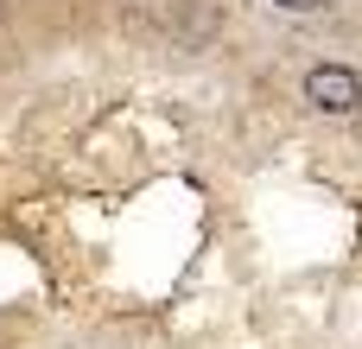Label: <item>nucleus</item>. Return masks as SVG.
Returning <instances> with one entry per match:
<instances>
[{
    "mask_svg": "<svg viewBox=\"0 0 362 349\" xmlns=\"http://www.w3.org/2000/svg\"><path fill=\"white\" fill-rule=\"evenodd\" d=\"M305 102L318 114H350L362 108V76L344 64H318V70H305Z\"/></svg>",
    "mask_w": 362,
    "mask_h": 349,
    "instance_id": "obj_1",
    "label": "nucleus"
},
{
    "mask_svg": "<svg viewBox=\"0 0 362 349\" xmlns=\"http://www.w3.org/2000/svg\"><path fill=\"white\" fill-rule=\"evenodd\" d=\"M267 6H280V13H318L325 0H267Z\"/></svg>",
    "mask_w": 362,
    "mask_h": 349,
    "instance_id": "obj_2",
    "label": "nucleus"
}]
</instances>
